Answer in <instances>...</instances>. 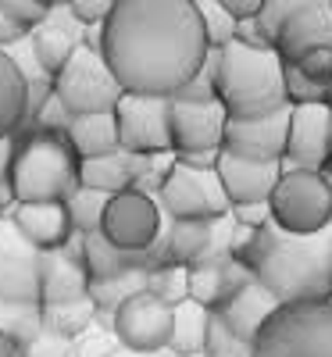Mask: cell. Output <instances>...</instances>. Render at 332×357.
Returning <instances> with one entry per match:
<instances>
[{"label": "cell", "instance_id": "cell-38", "mask_svg": "<svg viewBox=\"0 0 332 357\" xmlns=\"http://www.w3.org/2000/svg\"><path fill=\"white\" fill-rule=\"evenodd\" d=\"M118 354V340H114V333L107 329V333H100L97 325L89 329L86 336H79L75 343H72V357H114Z\"/></svg>", "mask_w": 332, "mask_h": 357}, {"label": "cell", "instance_id": "cell-27", "mask_svg": "<svg viewBox=\"0 0 332 357\" xmlns=\"http://www.w3.org/2000/svg\"><path fill=\"white\" fill-rule=\"evenodd\" d=\"M25 79L8 50H0V136H15L25 126Z\"/></svg>", "mask_w": 332, "mask_h": 357}, {"label": "cell", "instance_id": "cell-2", "mask_svg": "<svg viewBox=\"0 0 332 357\" xmlns=\"http://www.w3.org/2000/svg\"><path fill=\"white\" fill-rule=\"evenodd\" d=\"M332 225L315 236H293L279 225L264 222L261 229L232 232L229 257L250 272L279 304H304V301H332Z\"/></svg>", "mask_w": 332, "mask_h": 357}, {"label": "cell", "instance_id": "cell-33", "mask_svg": "<svg viewBox=\"0 0 332 357\" xmlns=\"http://www.w3.org/2000/svg\"><path fill=\"white\" fill-rule=\"evenodd\" d=\"M200 357H250V343L232 336L225 325L211 314L207 318V336H204V350Z\"/></svg>", "mask_w": 332, "mask_h": 357}, {"label": "cell", "instance_id": "cell-40", "mask_svg": "<svg viewBox=\"0 0 332 357\" xmlns=\"http://www.w3.org/2000/svg\"><path fill=\"white\" fill-rule=\"evenodd\" d=\"M232 40H236V43H243V47H250V50H268V47H271V40L264 36V29L257 25V18H243V22H236Z\"/></svg>", "mask_w": 332, "mask_h": 357}, {"label": "cell", "instance_id": "cell-15", "mask_svg": "<svg viewBox=\"0 0 332 357\" xmlns=\"http://www.w3.org/2000/svg\"><path fill=\"white\" fill-rule=\"evenodd\" d=\"M229 114L218 100L211 104H186L172 100V154H207L222 151V132H225Z\"/></svg>", "mask_w": 332, "mask_h": 357}, {"label": "cell", "instance_id": "cell-7", "mask_svg": "<svg viewBox=\"0 0 332 357\" xmlns=\"http://www.w3.org/2000/svg\"><path fill=\"white\" fill-rule=\"evenodd\" d=\"M54 97L68 107L72 118L75 114H107V111H114L118 97H122V86L114 82L100 50L82 40L65 61V68L54 75Z\"/></svg>", "mask_w": 332, "mask_h": 357}, {"label": "cell", "instance_id": "cell-46", "mask_svg": "<svg viewBox=\"0 0 332 357\" xmlns=\"http://www.w3.org/2000/svg\"><path fill=\"white\" fill-rule=\"evenodd\" d=\"M0 357H18V350H15V347L4 340V336H0Z\"/></svg>", "mask_w": 332, "mask_h": 357}, {"label": "cell", "instance_id": "cell-31", "mask_svg": "<svg viewBox=\"0 0 332 357\" xmlns=\"http://www.w3.org/2000/svg\"><path fill=\"white\" fill-rule=\"evenodd\" d=\"M186 286H190V268L183 264H150V282H146V293H154L158 301H165L168 307L190 301L186 296Z\"/></svg>", "mask_w": 332, "mask_h": 357}, {"label": "cell", "instance_id": "cell-29", "mask_svg": "<svg viewBox=\"0 0 332 357\" xmlns=\"http://www.w3.org/2000/svg\"><path fill=\"white\" fill-rule=\"evenodd\" d=\"M43 321L50 325V329L65 333V336L75 343L79 336H86V333L97 325V307L89 304V296H79V301H68V304L43 307Z\"/></svg>", "mask_w": 332, "mask_h": 357}, {"label": "cell", "instance_id": "cell-23", "mask_svg": "<svg viewBox=\"0 0 332 357\" xmlns=\"http://www.w3.org/2000/svg\"><path fill=\"white\" fill-rule=\"evenodd\" d=\"M65 139L72 146V154L79 161L89 158H104L118 151V132H114V118L107 114H75L72 126L65 129Z\"/></svg>", "mask_w": 332, "mask_h": 357}, {"label": "cell", "instance_id": "cell-36", "mask_svg": "<svg viewBox=\"0 0 332 357\" xmlns=\"http://www.w3.org/2000/svg\"><path fill=\"white\" fill-rule=\"evenodd\" d=\"M0 8H4V15L15 25H22L25 33H33V29H40L50 18V11L43 4H36V0H0Z\"/></svg>", "mask_w": 332, "mask_h": 357}, {"label": "cell", "instance_id": "cell-22", "mask_svg": "<svg viewBox=\"0 0 332 357\" xmlns=\"http://www.w3.org/2000/svg\"><path fill=\"white\" fill-rule=\"evenodd\" d=\"M79 261L86 268V279L100 282V279H114V275L129 272V268L150 264V254H126V250H118L114 243L104 240V232L97 229V232L79 236Z\"/></svg>", "mask_w": 332, "mask_h": 357}, {"label": "cell", "instance_id": "cell-44", "mask_svg": "<svg viewBox=\"0 0 332 357\" xmlns=\"http://www.w3.org/2000/svg\"><path fill=\"white\" fill-rule=\"evenodd\" d=\"M11 158H15V136H0V183H8Z\"/></svg>", "mask_w": 332, "mask_h": 357}, {"label": "cell", "instance_id": "cell-32", "mask_svg": "<svg viewBox=\"0 0 332 357\" xmlns=\"http://www.w3.org/2000/svg\"><path fill=\"white\" fill-rule=\"evenodd\" d=\"M193 4H197V15H200V25H204L207 47H225L236 33V18L229 11H222L215 0H193Z\"/></svg>", "mask_w": 332, "mask_h": 357}, {"label": "cell", "instance_id": "cell-16", "mask_svg": "<svg viewBox=\"0 0 332 357\" xmlns=\"http://www.w3.org/2000/svg\"><path fill=\"white\" fill-rule=\"evenodd\" d=\"M215 175L222 183V193L232 207H250V204H268L271 190H276L279 175H282V161H243L218 151L215 161Z\"/></svg>", "mask_w": 332, "mask_h": 357}, {"label": "cell", "instance_id": "cell-39", "mask_svg": "<svg viewBox=\"0 0 332 357\" xmlns=\"http://www.w3.org/2000/svg\"><path fill=\"white\" fill-rule=\"evenodd\" d=\"M296 68L304 72L315 86L329 89L332 86V47H318V50H308L304 57L296 61Z\"/></svg>", "mask_w": 332, "mask_h": 357}, {"label": "cell", "instance_id": "cell-41", "mask_svg": "<svg viewBox=\"0 0 332 357\" xmlns=\"http://www.w3.org/2000/svg\"><path fill=\"white\" fill-rule=\"evenodd\" d=\"M215 4L222 11H229L236 22H243V18H257L261 8H264V0H215Z\"/></svg>", "mask_w": 332, "mask_h": 357}, {"label": "cell", "instance_id": "cell-50", "mask_svg": "<svg viewBox=\"0 0 332 357\" xmlns=\"http://www.w3.org/2000/svg\"><path fill=\"white\" fill-rule=\"evenodd\" d=\"M168 357H183V354H168Z\"/></svg>", "mask_w": 332, "mask_h": 357}, {"label": "cell", "instance_id": "cell-35", "mask_svg": "<svg viewBox=\"0 0 332 357\" xmlns=\"http://www.w3.org/2000/svg\"><path fill=\"white\" fill-rule=\"evenodd\" d=\"M18 357H72V340L43 321V329L18 347Z\"/></svg>", "mask_w": 332, "mask_h": 357}, {"label": "cell", "instance_id": "cell-43", "mask_svg": "<svg viewBox=\"0 0 332 357\" xmlns=\"http://www.w3.org/2000/svg\"><path fill=\"white\" fill-rule=\"evenodd\" d=\"M175 161L186 165V168H197V172H207V168H215L218 151H207V154H175Z\"/></svg>", "mask_w": 332, "mask_h": 357}, {"label": "cell", "instance_id": "cell-34", "mask_svg": "<svg viewBox=\"0 0 332 357\" xmlns=\"http://www.w3.org/2000/svg\"><path fill=\"white\" fill-rule=\"evenodd\" d=\"M282 89H286V104L296 107V104H329V89L315 86L296 65H282Z\"/></svg>", "mask_w": 332, "mask_h": 357}, {"label": "cell", "instance_id": "cell-9", "mask_svg": "<svg viewBox=\"0 0 332 357\" xmlns=\"http://www.w3.org/2000/svg\"><path fill=\"white\" fill-rule=\"evenodd\" d=\"M154 200L168 218H204V222L229 218V200L222 193V183H218L215 168L197 172V168H186V165L172 161V168L165 175L161 190L154 193Z\"/></svg>", "mask_w": 332, "mask_h": 357}, {"label": "cell", "instance_id": "cell-12", "mask_svg": "<svg viewBox=\"0 0 332 357\" xmlns=\"http://www.w3.org/2000/svg\"><path fill=\"white\" fill-rule=\"evenodd\" d=\"M329 158H332V107L325 100L289 107L282 168L325 172Z\"/></svg>", "mask_w": 332, "mask_h": 357}, {"label": "cell", "instance_id": "cell-28", "mask_svg": "<svg viewBox=\"0 0 332 357\" xmlns=\"http://www.w3.org/2000/svg\"><path fill=\"white\" fill-rule=\"evenodd\" d=\"M207 318L211 311H204L193 301H183L172 307V354H183V357H200L204 350V336H207Z\"/></svg>", "mask_w": 332, "mask_h": 357}, {"label": "cell", "instance_id": "cell-20", "mask_svg": "<svg viewBox=\"0 0 332 357\" xmlns=\"http://www.w3.org/2000/svg\"><path fill=\"white\" fill-rule=\"evenodd\" d=\"M250 279V272L236 257H207L200 264L190 268V286H186V296L193 304H200L204 311H215L222 307L229 296Z\"/></svg>", "mask_w": 332, "mask_h": 357}, {"label": "cell", "instance_id": "cell-17", "mask_svg": "<svg viewBox=\"0 0 332 357\" xmlns=\"http://www.w3.org/2000/svg\"><path fill=\"white\" fill-rule=\"evenodd\" d=\"M276 54L282 57V65H296L308 50L332 47V11L329 0H315V4L293 11L276 33Z\"/></svg>", "mask_w": 332, "mask_h": 357}, {"label": "cell", "instance_id": "cell-24", "mask_svg": "<svg viewBox=\"0 0 332 357\" xmlns=\"http://www.w3.org/2000/svg\"><path fill=\"white\" fill-rule=\"evenodd\" d=\"M29 43H33V54H36V61L40 68L54 79L57 72L65 68V61L72 57V50L82 43V33H75V29H68L65 22H54V15L29 33Z\"/></svg>", "mask_w": 332, "mask_h": 357}, {"label": "cell", "instance_id": "cell-18", "mask_svg": "<svg viewBox=\"0 0 332 357\" xmlns=\"http://www.w3.org/2000/svg\"><path fill=\"white\" fill-rule=\"evenodd\" d=\"M86 268L79 261V236H72V243L40 254V304L54 307V304H68L86 296Z\"/></svg>", "mask_w": 332, "mask_h": 357}, {"label": "cell", "instance_id": "cell-4", "mask_svg": "<svg viewBox=\"0 0 332 357\" xmlns=\"http://www.w3.org/2000/svg\"><path fill=\"white\" fill-rule=\"evenodd\" d=\"M15 204H65L79 186V158L65 136L22 126L8 172Z\"/></svg>", "mask_w": 332, "mask_h": 357}, {"label": "cell", "instance_id": "cell-21", "mask_svg": "<svg viewBox=\"0 0 332 357\" xmlns=\"http://www.w3.org/2000/svg\"><path fill=\"white\" fill-rule=\"evenodd\" d=\"M279 307V301L271 296L261 282H254V279H247L243 286H239L229 301L222 304V307H215L211 314H215L225 329L232 333V336H239V340H247V343H254V336H257V329L264 325V318Z\"/></svg>", "mask_w": 332, "mask_h": 357}, {"label": "cell", "instance_id": "cell-10", "mask_svg": "<svg viewBox=\"0 0 332 357\" xmlns=\"http://www.w3.org/2000/svg\"><path fill=\"white\" fill-rule=\"evenodd\" d=\"M161 218H165V211L158 207V200L150 193L122 190V193L107 197L100 232H104L107 243H114L118 250H126V254H150L158 247Z\"/></svg>", "mask_w": 332, "mask_h": 357}, {"label": "cell", "instance_id": "cell-54", "mask_svg": "<svg viewBox=\"0 0 332 357\" xmlns=\"http://www.w3.org/2000/svg\"><path fill=\"white\" fill-rule=\"evenodd\" d=\"M329 107H332V104H329Z\"/></svg>", "mask_w": 332, "mask_h": 357}, {"label": "cell", "instance_id": "cell-6", "mask_svg": "<svg viewBox=\"0 0 332 357\" xmlns=\"http://www.w3.org/2000/svg\"><path fill=\"white\" fill-rule=\"evenodd\" d=\"M268 218L282 232L315 236L332 225V186L325 172L282 168L276 190L268 197Z\"/></svg>", "mask_w": 332, "mask_h": 357}, {"label": "cell", "instance_id": "cell-53", "mask_svg": "<svg viewBox=\"0 0 332 357\" xmlns=\"http://www.w3.org/2000/svg\"><path fill=\"white\" fill-rule=\"evenodd\" d=\"M111 4H118V0H111Z\"/></svg>", "mask_w": 332, "mask_h": 357}, {"label": "cell", "instance_id": "cell-51", "mask_svg": "<svg viewBox=\"0 0 332 357\" xmlns=\"http://www.w3.org/2000/svg\"><path fill=\"white\" fill-rule=\"evenodd\" d=\"M325 175H329V172H325ZM329 186H332V175H329Z\"/></svg>", "mask_w": 332, "mask_h": 357}, {"label": "cell", "instance_id": "cell-8", "mask_svg": "<svg viewBox=\"0 0 332 357\" xmlns=\"http://www.w3.org/2000/svg\"><path fill=\"white\" fill-rule=\"evenodd\" d=\"M172 97L122 93L111 111L118 151L126 154H172Z\"/></svg>", "mask_w": 332, "mask_h": 357}, {"label": "cell", "instance_id": "cell-30", "mask_svg": "<svg viewBox=\"0 0 332 357\" xmlns=\"http://www.w3.org/2000/svg\"><path fill=\"white\" fill-rule=\"evenodd\" d=\"M104 207H107V197H104V193H93V190H86V186H75L72 197L65 200V211H68V222H72L75 236L97 232V229H100V218H104Z\"/></svg>", "mask_w": 332, "mask_h": 357}, {"label": "cell", "instance_id": "cell-42", "mask_svg": "<svg viewBox=\"0 0 332 357\" xmlns=\"http://www.w3.org/2000/svg\"><path fill=\"white\" fill-rule=\"evenodd\" d=\"M29 33L22 25H15L8 15H4V8H0V50H8V47H15L18 40H25Z\"/></svg>", "mask_w": 332, "mask_h": 357}, {"label": "cell", "instance_id": "cell-45", "mask_svg": "<svg viewBox=\"0 0 332 357\" xmlns=\"http://www.w3.org/2000/svg\"><path fill=\"white\" fill-rule=\"evenodd\" d=\"M15 207V193H11V186L8 183H0V218H4L8 211Z\"/></svg>", "mask_w": 332, "mask_h": 357}, {"label": "cell", "instance_id": "cell-1", "mask_svg": "<svg viewBox=\"0 0 332 357\" xmlns=\"http://www.w3.org/2000/svg\"><path fill=\"white\" fill-rule=\"evenodd\" d=\"M97 50L122 93L175 97L204 65L207 36L193 0H118Z\"/></svg>", "mask_w": 332, "mask_h": 357}, {"label": "cell", "instance_id": "cell-49", "mask_svg": "<svg viewBox=\"0 0 332 357\" xmlns=\"http://www.w3.org/2000/svg\"><path fill=\"white\" fill-rule=\"evenodd\" d=\"M329 275H332V254H329Z\"/></svg>", "mask_w": 332, "mask_h": 357}, {"label": "cell", "instance_id": "cell-37", "mask_svg": "<svg viewBox=\"0 0 332 357\" xmlns=\"http://www.w3.org/2000/svg\"><path fill=\"white\" fill-rule=\"evenodd\" d=\"M111 8H114L111 0H68V4H65L68 18L75 25H82V29H100L104 18L111 15Z\"/></svg>", "mask_w": 332, "mask_h": 357}, {"label": "cell", "instance_id": "cell-26", "mask_svg": "<svg viewBox=\"0 0 332 357\" xmlns=\"http://www.w3.org/2000/svg\"><path fill=\"white\" fill-rule=\"evenodd\" d=\"M146 282H150V264H143V268H129V272L114 275V279L89 282V286H86V296H89V304L97 307V314H107V318H111L118 307L129 301V296L143 293Z\"/></svg>", "mask_w": 332, "mask_h": 357}, {"label": "cell", "instance_id": "cell-14", "mask_svg": "<svg viewBox=\"0 0 332 357\" xmlns=\"http://www.w3.org/2000/svg\"><path fill=\"white\" fill-rule=\"evenodd\" d=\"M286 122H289V107L261 118H229L222 132V154L243 158V161H282Z\"/></svg>", "mask_w": 332, "mask_h": 357}, {"label": "cell", "instance_id": "cell-13", "mask_svg": "<svg viewBox=\"0 0 332 357\" xmlns=\"http://www.w3.org/2000/svg\"><path fill=\"white\" fill-rule=\"evenodd\" d=\"M0 301L40 304V250L29 247L11 218H0Z\"/></svg>", "mask_w": 332, "mask_h": 357}, {"label": "cell", "instance_id": "cell-52", "mask_svg": "<svg viewBox=\"0 0 332 357\" xmlns=\"http://www.w3.org/2000/svg\"><path fill=\"white\" fill-rule=\"evenodd\" d=\"M329 11H332V0H329Z\"/></svg>", "mask_w": 332, "mask_h": 357}, {"label": "cell", "instance_id": "cell-19", "mask_svg": "<svg viewBox=\"0 0 332 357\" xmlns=\"http://www.w3.org/2000/svg\"><path fill=\"white\" fill-rule=\"evenodd\" d=\"M8 218L18 229L22 240L29 247H36L40 254L72 243V236H75L65 204H15Z\"/></svg>", "mask_w": 332, "mask_h": 357}, {"label": "cell", "instance_id": "cell-25", "mask_svg": "<svg viewBox=\"0 0 332 357\" xmlns=\"http://www.w3.org/2000/svg\"><path fill=\"white\" fill-rule=\"evenodd\" d=\"M79 186L93 190V193H104V197H114L133 186V172H129V154L126 151H114V154H104V158H89V161H79Z\"/></svg>", "mask_w": 332, "mask_h": 357}, {"label": "cell", "instance_id": "cell-11", "mask_svg": "<svg viewBox=\"0 0 332 357\" xmlns=\"http://www.w3.org/2000/svg\"><path fill=\"white\" fill-rule=\"evenodd\" d=\"M111 333L122 350L165 354L172 343V307L143 289L111 314Z\"/></svg>", "mask_w": 332, "mask_h": 357}, {"label": "cell", "instance_id": "cell-5", "mask_svg": "<svg viewBox=\"0 0 332 357\" xmlns=\"http://www.w3.org/2000/svg\"><path fill=\"white\" fill-rule=\"evenodd\" d=\"M250 357H332V301L279 304L257 329Z\"/></svg>", "mask_w": 332, "mask_h": 357}, {"label": "cell", "instance_id": "cell-3", "mask_svg": "<svg viewBox=\"0 0 332 357\" xmlns=\"http://www.w3.org/2000/svg\"><path fill=\"white\" fill-rule=\"evenodd\" d=\"M215 97L229 118H261L289 107L282 89V57L276 47L250 50L236 40L218 47Z\"/></svg>", "mask_w": 332, "mask_h": 357}, {"label": "cell", "instance_id": "cell-47", "mask_svg": "<svg viewBox=\"0 0 332 357\" xmlns=\"http://www.w3.org/2000/svg\"><path fill=\"white\" fill-rule=\"evenodd\" d=\"M36 4H43L47 11H54V8H65V4H68V0H36Z\"/></svg>", "mask_w": 332, "mask_h": 357}, {"label": "cell", "instance_id": "cell-48", "mask_svg": "<svg viewBox=\"0 0 332 357\" xmlns=\"http://www.w3.org/2000/svg\"><path fill=\"white\" fill-rule=\"evenodd\" d=\"M325 172H329V175H332V158H329V165H325Z\"/></svg>", "mask_w": 332, "mask_h": 357}]
</instances>
